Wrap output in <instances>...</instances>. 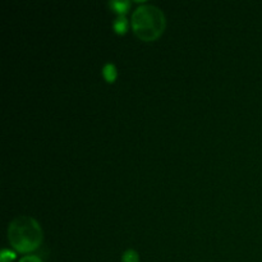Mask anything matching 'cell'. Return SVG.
Wrapping results in <instances>:
<instances>
[{
    "mask_svg": "<svg viewBox=\"0 0 262 262\" xmlns=\"http://www.w3.org/2000/svg\"><path fill=\"white\" fill-rule=\"evenodd\" d=\"M165 17L158 7L152 4H142L132 13V27L136 35L146 41L158 37L164 30Z\"/></svg>",
    "mask_w": 262,
    "mask_h": 262,
    "instance_id": "7a4b0ae2",
    "label": "cell"
},
{
    "mask_svg": "<svg viewBox=\"0 0 262 262\" xmlns=\"http://www.w3.org/2000/svg\"><path fill=\"white\" fill-rule=\"evenodd\" d=\"M114 28L118 32H124L125 28H127V20H125L124 15H119L117 19L114 20Z\"/></svg>",
    "mask_w": 262,
    "mask_h": 262,
    "instance_id": "3957f363",
    "label": "cell"
},
{
    "mask_svg": "<svg viewBox=\"0 0 262 262\" xmlns=\"http://www.w3.org/2000/svg\"><path fill=\"white\" fill-rule=\"evenodd\" d=\"M8 239L19 252H30L40 246L42 241V230L33 217L20 215L9 223Z\"/></svg>",
    "mask_w": 262,
    "mask_h": 262,
    "instance_id": "6da1fadb",
    "label": "cell"
},
{
    "mask_svg": "<svg viewBox=\"0 0 262 262\" xmlns=\"http://www.w3.org/2000/svg\"><path fill=\"white\" fill-rule=\"evenodd\" d=\"M123 262H138V255L136 251L128 250L123 253Z\"/></svg>",
    "mask_w": 262,
    "mask_h": 262,
    "instance_id": "5b68a950",
    "label": "cell"
},
{
    "mask_svg": "<svg viewBox=\"0 0 262 262\" xmlns=\"http://www.w3.org/2000/svg\"><path fill=\"white\" fill-rule=\"evenodd\" d=\"M19 262H41V260L36 256H26V257L20 258Z\"/></svg>",
    "mask_w": 262,
    "mask_h": 262,
    "instance_id": "ba28073f",
    "label": "cell"
},
{
    "mask_svg": "<svg viewBox=\"0 0 262 262\" xmlns=\"http://www.w3.org/2000/svg\"><path fill=\"white\" fill-rule=\"evenodd\" d=\"M109 4H110V7L114 8L115 10H118L119 13H122L127 9L128 5H129V3L125 2V0H123V2H110Z\"/></svg>",
    "mask_w": 262,
    "mask_h": 262,
    "instance_id": "8992f818",
    "label": "cell"
},
{
    "mask_svg": "<svg viewBox=\"0 0 262 262\" xmlns=\"http://www.w3.org/2000/svg\"><path fill=\"white\" fill-rule=\"evenodd\" d=\"M102 72H104V76L105 78L107 79V81H113V79L115 78V76H117V72H115V67L113 66V64H106V66L104 67V69H102Z\"/></svg>",
    "mask_w": 262,
    "mask_h": 262,
    "instance_id": "277c9868",
    "label": "cell"
},
{
    "mask_svg": "<svg viewBox=\"0 0 262 262\" xmlns=\"http://www.w3.org/2000/svg\"><path fill=\"white\" fill-rule=\"evenodd\" d=\"M12 258H14V253L10 252V251H8V250H3V252H2V261L3 262H8L9 260H12Z\"/></svg>",
    "mask_w": 262,
    "mask_h": 262,
    "instance_id": "52a82bcc",
    "label": "cell"
}]
</instances>
